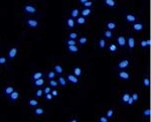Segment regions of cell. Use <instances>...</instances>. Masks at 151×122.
I'll return each mask as SVG.
<instances>
[{
	"label": "cell",
	"mask_w": 151,
	"mask_h": 122,
	"mask_svg": "<svg viewBox=\"0 0 151 122\" xmlns=\"http://www.w3.org/2000/svg\"><path fill=\"white\" fill-rule=\"evenodd\" d=\"M143 85H144V87H146V88H148L150 86V80L147 77H145L143 79Z\"/></svg>",
	"instance_id": "35"
},
{
	"label": "cell",
	"mask_w": 151,
	"mask_h": 122,
	"mask_svg": "<svg viewBox=\"0 0 151 122\" xmlns=\"http://www.w3.org/2000/svg\"><path fill=\"white\" fill-rule=\"evenodd\" d=\"M66 46H76L77 45V42H76V39H70V38H69L68 40H66Z\"/></svg>",
	"instance_id": "33"
},
{
	"label": "cell",
	"mask_w": 151,
	"mask_h": 122,
	"mask_svg": "<svg viewBox=\"0 0 151 122\" xmlns=\"http://www.w3.org/2000/svg\"><path fill=\"white\" fill-rule=\"evenodd\" d=\"M45 95V100L46 101H52V98H53V96L52 95V93H48V94H44Z\"/></svg>",
	"instance_id": "41"
},
{
	"label": "cell",
	"mask_w": 151,
	"mask_h": 122,
	"mask_svg": "<svg viewBox=\"0 0 151 122\" xmlns=\"http://www.w3.org/2000/svg\"><path fill=\"white\" fill-rule=\"evenodd\" d=\"M48 84H49V87L50 88H56V87L59 86L58 81H55V80H53V79H49Z\"/></svg>",
	"instance_id": "27"
},
{
	"label": "cell",
	"mask_w": 151,
	"mask_h": 122,
	"mask_svg": "<svg viewBox=\"0 0 151 122\" xmlns=\"http://www.w3.org/2000/svg\"><path fill=\"white\" fill-rule=\"evenodd\" d=\"M23 10H24V12L28 13V14H34L36 12V8L35 6H33L31 4H26L23 6Z\"/></svg>",
	"instance_id": "1"
},
{
	"label": "cell",
	"mask_w": 151,
	"mask_h": 122,
	"mask_svg": "<svg viewBox=\"0 0 151 122\" xmlns=\"http://www.w3.org/2000/svg\"><path fill=\"white\" fill-rule=\"evenodd\" d=\"M117 43H118L120 46H122V47L125 46L126 43H127L125 36H124V35H119L118 38H117Z\"/></svg>",
	"instance_id": "8"
},
{
	"label": "cell",
	"mask_w": 151,
	"mask_h": 122,
	"mask_svg": "<svg viewBox=\"0 0 151 122\" xmlns=\"http://www.w3.org/2000/svg\"><path fill=\"white\" fill-rule=\"evenodd\" d=\"M33 85H34L35 87H41L44 85V80H43V78H39L37 80H34L33 81Z\"/></svg>",
	"instance_id": "15"
},
{
	"label": "cell",
	"mask_w": 151,
	"mask_h": 122,
	"mask_svg": "<svg viewBox=\"0 0 151 122\" xmlns=\"http://www.w3.org/2000/svg\"><path fill=\"white\" fill-rule=\"evenodd\" d=\"M55 71H50V72H48V79H55Z\"/></svg>",
	"instance_id": "40"
},
{
	"label": "cell",
	"mask_w": 151,
	"mask_h": 122,
	"mask_svg": "<svg viewBox=\"0 0 151 122\" xmlns=\"http://www.w3.org/2000/svg\"><path fill=\"white\" fill-rule=\"evenodd\" d=\"M113 114H114V110L113 109H109L108 111H107V113H106V117L108 118V119H110V118L113 117Z\"/></svg>",
	"instance_id": "36"
},
{
	"label": "cell",
	"mask_w": 151,
	"mask_h": 122,
	"mask_svg": "<svg viewBox=\"0 0 151 122\" xmlns=\"http://www.w3.org/2000/svg\"><path fill=\"white\" fill-rule=\"evenodd\" d=\"M77 121H78V119H77V118H75V119H72V120H70V122H77Z\"/></svg>",
	"instance_id": "51"
},
{
	"label": "cell",
	"mask_w": 151,
	"mask_h": 122,
	"mask_svg": "<svg viewBox=\"0 0 151 122\" xmlns=\"http://www.w3.org/2000/svg\"><path fill=\"white\" fill-rule=\"evenodd\" d=\"M13 91H14V88H13L12 86H7L4 88V90H3V93H4V95H6V96H8L9 94H11Z\"/></svg>",
	"instance_id": "20"
},
{
	"label": "cell",
	"mask_w": 151,
	"mask_h": 122,
	"mask_svg": "<svg viewBox=\"0 0 151 122\" xmlns=\"http://www.w3.org/2000/svg\"><path fill=\"white\" fill-rule=\"evenodd\" d=\"M8 97H9L10 102H15V101L19 98V92H18V91H15V90H14L11 94L8 95Z\"/></svg>",
	"instance_id": "7"
},
{
	"label": "cell",
	"mask_w": 151,
	"mask_h": 122,
	"mask_svg": "<svg viewBox=\"0 0 151 122\" xmlns=\"http://www.w3.org/2000/svg\"><path fill=\"white\" fill-rule=\"evenodd\" d=\"M108 50H109L110 53H116L117 50H118V47H117V46L115 45V43H111L108 47Z\"/></svg>",
	"instance_id": "29"
},
{
	"label": "cell",
	"mask_w": 151,
	"mask_h": 122,
	"mask_svg": "<svg viewBox=\"0 0 151 122\" xmlns=\"http://www.w3.org/2000/svg\"><path fill=\"white\" fill-rule=\"evenodd\" d=\"M50 93H52V95L53 97L58 96V95H59V93H58V91H56V90H52V91H50Z\"/></svg>",
	"instance_id": "48"
},
{
	"label": "cell",
	"mask_w": 151,
	"mask_h": 122,
	"mask_svg": "<svg viewBox=\"0 0 151 122\" xmlns=\"http://www.w3.org/2000/svg\"><path fill=\"white\" fill-rule=\"evenodd\" d=\"M133 103H134V100L132 99V97L130 96V97H129V99H128V101H127V103H126V104H128V105H132Z\"/></svg>",
	"instance_id": "46"
},
{
	"label": "cell",
	"mask_w": 151,
	"mask_h": 122,
	"mask_svg": "<svg viewBox=\"0 0 151 122\" xmlns=\"http://www.w3.org/2000/svg\"><path fill=\"white\" fill-rule=\"evenodd\" d=\"M58 83H59V85H60L62 87H66V80L63 77H59Z\"/></svg>",
	"instance_id": "26"
},
{
	"label": "cell",
	"mask_w": 151,
	"mask_h": 122,
	"mask_svg": "<svg viewBox=\"0 0 151 122\" xmlns=\"http://www.w3.org/2000/svg\"><path fill=\"white\" fill-rule=\"evenodd\" d=\"M127 43H128V46L130 50H133L134 46H135V39H134L133 36H129L128 39H126Z\"/></svg>",
	"instance_id": "10"
},
{
	"label": "cell",
	"mask_w": 151,
	"mask_h": 122,
	"mask_svg": "<svg viewBox=\"0 0 151 122\" xmlns=\"http://www.w3.org/2000/svg\"><path fill=\"white\" fill-rule=\"evenodd\" d=\"M68 50L70 53H78L79 52V47L76 46H68Z\"/></svg>",
	"instance_id": "25"
},
{
	"label": "cell",
	"mask_w": 151,
	"mask_h": 122,
	"mask_svg": "<svg viewBox=\"0 0 151 122\" xmlns=\"http://www.w3.org/2000/svg\"><path fill=\"white\" fill-rule=\"evenodd\" d=\"M118 77L120 78L121 80H129L130 79L129 73L126 72V71H124V70H121L120 72L118 73Z\"/></svg>",
	"instance_id": "6"
},
{
	"label": "cell",
	"mask_w": 151,
	"mask_h": 122,
	"mask_svg": "<svg viewBox=\"0 0 151 122\" xmlns=\"http://www.w3.org/2000/svg\"><path fill=\"white\" fill-rule=\"evenodd\" d=\"M83 5H84V7H85V8H91L93 6V1H90V0H89V1H87V2L84 3Z\"/></svg>",
	"instance_id": "38"
},
{
	"label": "cell",
	"mask_w": 151,
	"mask_h": 122,
	"mask_svg": "<svg viewBox=\"0 0 151 122\" xmlns=\"http://www.w3.org/2000/svg\"><path fill=\"white\" fill-rule=\"evenodd\" d=\"M5 63H6V57H0V65H4Z\"/></svg>",
	"instance_id": "45"
},
{
	"label": "cell",
	"mask_w": 151,
	"mask_h": 122,
	"mask_svg": "<svg viewBox=\"0 0 151 122\" xmlns=\"http://www.w3.org/2000/svg\"><path fill=\"white\" fill-rule=\"evenodd\" d=\"M140 46H142V47H146V46H147V42H146V40H142V42H140Z\"/></svg>",
	"instance_id": "47"
},
{
	"label": "cell",
	"mask_w": 151,
	"mask_h": 122,
	"mask_svg": "<svg viewBox=\"0 0 151 122\" xmlns=\"http://www.w3.org/2000/svg\"><path fill=\"white\" fill-rule=\"evenodd\" d=\"M33 114L36 115V116H40V115H43L44 114V109L40 107H35L34 110H33Z\"/></svg>",
	"instance_id": "13"
},
{
	"label": "cell",
	"mask_w": 151,
	"mask_h": 122,
	"mask_svg": "<svg viewBox=\"0 0 151 122\" xmlns=\"http://www.w3.org/2000/svg\"><path fill=\"white\" fill-rule=\"evenodd\" d=\"M66 26H68V28H73V27H75V25H76L75 19L72 18V17H69L68 19L66 20Z\"/></svg>",
	"instance_id": "9"
},
{
	"label": "cell",
	"mask_w": 151,
	"mask_h": 122,
	"mask_svg": "<svg viewBox=\"0 0 151 122\" xmlns=\"http://www.w3.org/2000/svg\"><path fill=\"white\" fill-rule=\"evenodd\" d=\"M69 38H70V39H77V38H78V33H77V32H70Z\"/></svg>",
	"instance_id": "37"
},
{
	"label": "cell",
	"mask_w": 151,
	"mask_h": 122,
	"mask_svg": "<svg viewBox=\"0 0 151 122\" xmlns=\"http://www.w3.org/2000/svg\"><path fill=\"white\" fill-rule=\"evenodd\" d=\"M91 13H92V9L91 8H84L82 11H81V16H83V17H87V16H89Z\"/></svg>",
	"instance_id": "14"
},
{
	"label": "cell",
	"mask_w": 151,
	"mask_h": 122,
	"mask_svg": "<svg viewBox=\"0 0 151 122\" xmlns=\"http://www.w3.org/2000/svg\"><path fill=\"white\" fill-rule=\"evenodd\" d=\"M43 76H44V73L43 72H36L31 76V80L32 81L37 80V79H39V78H43Z\"/></svg>",
	"instance_id": "16"
},
{
	"label": "cell",
	"mask_w": 151,
	"mask_h": 122,
	"mask_svg": "<svg viewBox=\"0 0 151 122\" xmlns=\"http://www.w3.org/2000/svg\"><path fill=\"white\" fill-rule=\"evenodd\" d=\"M75 22H76V24L84 25V24L86 23V17H83V16H78Z\"/></svg>",
	"instance_id": "19"
},
{
	"label": "cell",
	"mask_w": 151,
	"mask_h": 122,
	"mask_svg": "<svg viewBox=\"0 0 151 122\" xmlns=\"http://www.w3.org/2000/svg\"><path fill=\"white\" fill-rule=\"evenodd\" d=\"M87 42H88V38H87V36H81V38H79V43L81 46L86 45Z\"/></svg>",
	"instance_id": "30"
},
{
	"label": "cell",
	"mask_w": 151,
	"mask_h": 122,
	"mask_svg": "<svg viewBox=\"0 0 151 122\" xmlns=\"http://www.w3.org/2000/svg\"><path fill=\"white\" fill-rule=\"evenodd\" d=\"M103 34H104V36H105L106 38H113V32H112V30H109V29H106L105 31L103 32Z\"/></svg>",
	"instance_id": "24"
},
{
	"label": "cell",
	"mask_w": 151,
	"mask_h": 122,
	"mask_svg": "<svg viewBox=\"0 0 151 122\" xmlns=\"http://www.w3.org/2000/svg\"><path fill=\"white\" fill-rule=\"evenodd\" d=\"M105 46H106V40H105V38H100L99 39V47L101 50H103V49H105Z\"/></svg>",
	"instance_id": "31"
},
{
	"label": "cell",
	"mask_w": 151,
	"mask_h": 122,
	"mask_svg": "<svg viewBox=\"0 0 151 122\" xmlns=\"http://www.w3.org/2000/svg\"><path fill=\"white\" fill-rule=\"evenodd\" d=\"M79 14H80V10L77 9V8L73 9L72 11H70V17L72 18H77L79 16Z\"/></svg>",
	"instance_id": "23"
},
{
	"label": "cell",
	"mask_w": 151,
	"mask_h": 122,
	"mask_svg": "<svg viewBox=\"0 0 151 122\" xmlns=\"http://www.w3.org/2000/svg\"><path fill=\"white\" fill-rule=\"evenodd\" d=\"M42 91H43V94H48V93H50V91H52V89H50V87L48 86V87H45Z\"/></svg>",
	"instance_id": "44"
},
{
	"label": "cell",
	"mask_w": 151,
	"mask_h": 122,
	"mask_svg": "<svg viewBox=\"0 0 151 122\" xmlns=\"http://www.w3.org/2000/svg\"><path fill=\"white\" fill-rule=\"evenodd\" d=\"M42 95H43L42 89H37V90H36V92L34 93V97L39 98V97H42Z\"/></svg>",
	"instance_id": "34"
},
{
	"label": "cell",
	"mask_w": 151,
	"mask_h": 122,
	"mask_svg": "<svg viewBox=\"0 0 151 122\" xmlns=\"http://www.w3.org/2000/svg\"><path fill=\"white\" fill-rule=\"evenodd\" d=\"M150 113H151L150 109H149V108H147V109H145V110L143 111V116L144 117H149L150 116Z\"/></svg>",
	"instance_id": "39"
},
{
	"label": "cell",
	"mask_w": 151,
	"mask_h": 122,
	"mask_svg": "<svg viewBox=\"0 0 151 122\" xmlns=\"http://www.w3.org/2000/svg\"><path fill=\"white\" fill-rule=\"evenodd\" d=\"M28 105H29L30 107H36L38 105V102L35 99H30L28 101Z\"/></svg>",
	"instance_id": "32"
},
{
	"label": "cell",
	"mask_w": 151,
	"mask_h": 122,
	"mask_svg": "<svg viewBox=\"0 0 151 122\" xmlns=\"http://www.w3.org/2000/svg\"><path fill=\"white\" fill-rule=\"evenodd\" d=\"M53 71H55V74H59V75H62V74L63 73V69L60 65H55V67H53Z\"/></svg>",
	"instance_id": "22"
},
{
	"label": "cell",
	"mask_w": 151,
	"mask_h": 122,
	"mask_svg": "<svg viewBox=\"0 0 151 122\" xmlns=\"http://www.w3.org/2000/svg\"><path fill=\"white\" fill-rule=\"evenodd\" d=\"M73 73H74V75H75L76 77H81L83 75V71H82V69H81L80 67H75L74 68Z\"/></svg>",
	"instance_id": "11"
},
{
	"label": "cell",
	"mask_w": 151,
	"mask_h": 122,
	"mask_svg": "<svg viewBox=\"0 0 151 122\" xmlns=\"http://www.w3.org/2000/svg\"><path fill=\"white\" fill-rule=\"evenodd\" d=\"M146 42H147V46H150V43H151V42H150V39H147V40H146Z\"/></svg>",
	"instance_id": "50"
},
{
	"label": "cell",
	"mask_w": 151,
	"mask_h": 122,
	"mask_svg": "<svg viewBox=\"0 0 151 122\" xmlns=\"http://www.w3.org/2000/svg\"><path fill=\"white\" fill-rule=\"evenodd\" d=\"M99 121H100V122H108L109 119H108V118H107L106 116H101V117L99 118Z\"/></svg>",
	"instance_id": "43"
},
{
	"label": "cell",
	"mask_w": 151,
	"mask_h": 122,
	"mask_svg": "<svg viewBox=\"0 0 151 122\" xmlns=\"http://www.w3.org/2000/svg\"><path fill=\"white\" fill-rule=\"evenodd\" d=\"M129 64H130L129 60H127V59L122 60V61H120V62L118 63V68L120 70H124V69H126V68L129 67Z\"/></svg>",
	"instance_id": "5"
},
{
	"label": "cell",
	"mask_w": 151,
	"mask_h": 122,
	"mask_svg": "<svg viewBox=\"0 0 151 122\" xmlns=\"http://www.w3.org/2000/svg\"><path fill=\"white\" fill-rule=\"evenodd\" d=\"M104 4L109 6V7H115L117 3L115 0H104Z\"/></svg>",
	"instance_id": "21"
},
{
	"label": "cell",
	"mask_w": 151,
	"mask_h": 122,
	"mask_svg": "<svg viewBox=\"0 0 151 122\" xmlns=\"http://www.w3.org/2000/svg\"><path fill=\"white\" fill-rule=\"evenodd\" d=\"M125 18H126V20H127V22H130V23L135 22L136 19H137L136 16L133 15V14H127V15L125 16Z\"/></svg>",
	"instance_id": "17"
},
{
	"label": "cell",
	"mask_w": 151,
	"mask_h": 122,
	"mask_svg": "<svg viewBox=\"0 0 151 122\" xmlns=\"http://www.w3.org/2000/svg\"><path fill=\"white\" fill-rule=\"evenodd\" d=\"M17 53H18V49H17V47H16V46L11 47V49L8 50V53H7L8 59H9L10 61L14 60V57H16V55H17Z\"/></svg>",
	"instance_id": "2"
},
{
	"label": "cell",
	"mask_w": 151,
	"mask_h": 122,
	"mask_svg": "<svg viewBox=\"0 0 151 122\" xmlns=\"http://www.w3.org/2000/svg\"><path fill=\"white\" fill-rule=\"evenodd\" d=\"M26 24H27V26L30 28H36L39 25V22L36 19L28 18V19H26Z\"/></svg>",
	"instance_id": "3"
},
{
	"label": "cell",
	"mask_w": 151,
	"mask_h": 122,
	"mask_svg": "<svg viewBox=\"0 0 151 122\" xmlns=\"http://www.w3.org/2000/svg\"><path fill=\"white\" fill-rule=\"evenodd\" d=\"M129 97H130V94L129 93H124L123 95H122V97H121V101H122L123 103H127V101H128V99H129Z\"/></svg>",
	"instance_id": "28"
},
{
	"label": "cell",
	"mask_w": 151,
	"mask_h": 122,
	"mask_svg": "<svg viewBox=\"0 0 151 122\" xmlns=\"http://www.w3.org/2000/svg\"><path fill=\"white\" fill-rule=\"evenodd\" d=\"M87 1H89V0H79V2L81 3V4H84V3L87 2Z\"/></svg>",
	"instance_id": "49"
},
{
	"label": "cell",
	"mask_w": 151,
	"mask_h": 122,
	"mask_svg": "<svg viewBox=\"0 0 151 122\" xmlns=\"http://www.w3.org/2000/svg\"><path fill=\"white\" fill-rule=\"evenodd\" d=\"M106 26H107V29L109 30H113L117 27V23L114 22V21H108L106 23Z\"/></svg>",
	"instance_id": "18"
},
{
	"label": "cell",
	"mask_w": 151,
	"mask_h": 122,
	"mask_svg": "<svg viewBox=\"0 0 151 122\" xmlns=\"http://www.w3.org/2000/svg\"><path fill=\"white\" fill-rule=\"evenodd\" d=\"M132 27L133 29L135 30V31H141V30L143 29V23H141V22H137V23H134V24L132 25Z\"/></svg>",
	"instance_id": "12"
},
{
	"label": "cell",
	"mask_w": 151,
	"mask_h": 122,
	"mask_svg": "<svg viewBox=\"0 0 151 122\" xmlns=\"http://www.w3.org/2000/svg\"><path fill=\"white\" fill-rule=\"evenodd\" d=\"M68 82L72 83V84H78L79 83V79L78 77H76L74 74H69L68 76H66V79Z\"/></svg>",
	"instance_id": "4"
},
{
	"label": "cell",
	"mask_w": 151,
	"mask_h": 122,
	"mask_svg": "<svg viewBox=\"0 0 151 122\" xmlns=\"http://www.w3.org/2000/svg\"><path fill=\"white\" fill-rule=\"evenodd\" d=\"M131 97H132V99L134 100V102H136V101L139 100V96H138V94L137 93H133L132 95H131Z\"/></svg>",
	"instance_id": "42"
}]
</instances>
